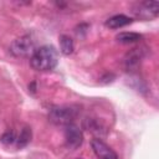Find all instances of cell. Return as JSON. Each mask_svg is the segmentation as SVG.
<instances>
[{
	"mask_svg": "<svg viewBox=\"0 0 159 159\" xmlns=\"http://www.w3.org/2000/svg\"><path fill=\"white\" fill-rule=\"evenodd\" d=\"M58 62V55L53 46L45 45L35 50L30 57V65L36 71H51L56 67Z\"/></svg>",
	"mask_w": 159,
	"mask_h": 159,
	"instance_id": "6da1fadb",
	"label": "cell"
},
{
	"mask_svg": "<svg viewBox=\"0 0 159 159\" xmlns=\"http://www.w3.org/2000/svg\"><path fill=\"white\" fill-rule=\"evenodd\" d=\"M78 116V109L75 106H56L50 109L48 119L56 125L72 124Z\"/></svg>",
	"mask_w": 159,
	"mask_h": 159,
	"instance_id": "7a4b0ae2",
	"label": "cell"
},
{
	"mask_svg": "<svg viewBox=\"0 0 159 159\" xmlns=\"http://www.w3.org/2000/svg\"><path fill=\"white\" fill-rule=\"evenodd\" d=\"M35 41L30 35H24L14 40L10 45V52L15 57H31L35 52Z\"/></svg>",
	"mask_w": 159,
	"mask_h": 159,
	"instance_id": "3957f363",
	"label": "cell"
},
{
	"mask_svg": "<svg viewBox=\"0 0 159 159\" xmlns=\"http://www.w3.org/2000/svg\"><path fill=\"white\" fill-rule=\"evenodd\" d=\"M132 12L135 17L142 20H150L155 17L159 12V2L158 1H140L135 2L132 6Z\"/></svg>",
	"mask_w": 159,
	"mask_h": 159,
	"instance_id": "277c9868",
	"label": "cell"
},
{
	"mask_svg": "<svg viewBox=\"0 0 159 159\" xmlns=\"http://www.w3.org/2000/svg\"><path fill=\"white\" fill-rule=\"evenodd\" d=\"M82 142H83V134L75 123L65 127V143L68 149L71 150L78 149L82 145Z\"/></svg>",
	"mask_w": 159,
	"mask_h": 159,
	"instance_id": "5b68a950",
	"label": "cell"
},
{
	"mask_svg": "<svg viewBox=\"0 0 159 159\" xmlns=\"http://www.w3.org/2000/svg\"><path fill=\"white\" fill-rule=\"evenodd\" d=\"M91 147H92V149H93V152L98 159H118L116 152L99 138L92 139Z\"/></svg>",
	"mask_w": 159,
	"mask_h": 159,
	"instance_id": "8992f818",
	"label": "cell"
},
{
	"mask_svg": "<svg viewBox=\"0 0 159 159\" xmlns=\"http://www.w3.org/2000/svg\"><path fill=\"white\" fill-rule=\"evenodd\" d=\"M142 60V50L139 48H133L130 52L127 53L124 57V67L127 71H134L139 66Z\"/></svg>",
	"mask_w": 159,
	"mask_h": 159,
	"instance_id": "52a82bcc",
	"label": "cell"
},
{
	"mask_svg": "<svg viewBox=\"0 0 159 159\" xmlns=\"http://www.w3.org/2000/svg\"><path fill=\"white\" fill-rule=\"evenodd\" d=\"M130 22H132L130 17H128L123 14H118V15H114V16L109 17L106 21V26H108L109 29H119V27L129 25Z\"/></svg>",
	"mask_w": 159,
	"mask_h": 159,
	"instance_id": "ba28073f",
	"label": "cell"
},
{
	"mask_svg": "<svg viewBox=\"0 0 159 159\" xmlns=\"http://www.w3.org/2000/svg\"><path fill=\"white\" fill-rule=\"evenodd\" d=\"M31 137H32L31 128H30L29 125L22 127V129L20 130L19 137L16 138V145H17V148H24V147H26V145L30 143Z\"/></svg>",
	"mask_w": 159,
	"mask_h": 159,
	"instance_id": "9c48e42d",
	"label": "cell"
},
{
	"mask_svg": "<svg viewBox=\"0 0 159 159\" xmlns=\"http://www.w3.org/2000/svg\"><path fill=\"white\" fill-rule=\"evenodd\" d=\"M60 48H61V52L63 55H66V56L71 55L75 50L73 40L68 35H61L60 36Z\"/></svg>",
	"mask_w": 159,
	"mask_h": 159,
	"instance_id": "30bf717a",
	"label": "cell"
},
{
	"mask_svg": "<svg viewBox=\"0 0 159 159\" xmlns=\"http://www.w3.org/2000/svg\"><path fill=\"white\" fill-rule=\"evenodd\" d=\"M117 41L122 42V43H133L137 42L142 39V35L137 34V32H120L117 35Z\"/></svg>",
	"mask_w": 159,
	"mask_h": 159,
	"instance_id": "8fae6325",
	"label": "cell"
},
{
	"mask_svg": "<svg viewBox=\"0 0 159 159\" xmlns=\"http://www.w3.org/2000/svg\"><path fill=\"white\" fill-rule=\"evenodd\" d=\"M86 127L88 128V130H91L92 133H96V134H99L103 132L104 129V125L102 123H99L97 119H87V123H86Z\"/></svg>",
	"mask_w": 159,
	"mask_h": 159,
	"instance_id": "7c38bea8",
	"label": "cell"
},
{
	"mask_svg": "<svg viewBox=\"0 0 159 159\" xmlns=\"http://www.w3.org/2000/svg\"><path fill=\"white\" fill-rule=\"evenodd\" d=\"M1 142L4 144H12L14 142H16V137L15 133L12 130H7L1 135Z\"/></svg>",
	"mask_w": 159,
	"mask_h": 159,
	"instance_id": "4fadbf2b",
	"label": "cell"
},
{
	"mask_svg": "<svg viewBox=\"0 0 159 159\" xmlns=\"http://www.w3.org/2000/svg\"><path fill=\"white\" fill-rule=\"evenodd\" d=\"M77 159H81V158H77Z\"/></svg>",
	"mask_w": 159,
	"mask_h": 159,
	"instance_id": "5bb4252c",
	"label": "cell"
}]
</instances>
